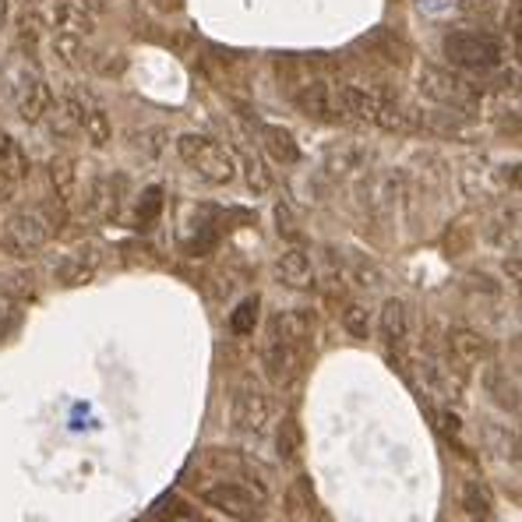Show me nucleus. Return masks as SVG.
<instances>
[{"label": "nucleus", "instance_id": "nucleus-1", "mask_svg": "<svg viewBox=\"0 0 522 522\" xmlns=\"http://www.w3.org/2000/svg\"><path fill=\"white\" fill-rule=\"evenodd\" d=\"M0 85H4V96L11 99L14 113L25 120V124H39L53 92L46 85V78L35 71V64L28 60V53H11L0 67Z\"/></svg>", "mask_w": 522, "mask_h": 522}, {"label": "nucleus", "instance_id": "nucleus-2", "mask_svg": "<svg viewBox=\"0 0 522 522\" xmlns=\"http://www.w3.org/2000/svg\"><path fill=\"white\" fill-rule=\"evenodd\" d=\"M177 156H180L202 180H209V184H216V188H226V184H234V177H237V159H234V152H230L223 142L209 138V134H198V131L180 134V138H177Z\"/></svg>", "mask_w": 522, "mask_h": 522}, {"label": "nucleus", "instance_id": "nucleus-3", "mask_svg": "<svg viewBox=\"0 0 522 522\" xmlns=\"http://www.w3.org/2000/svg\"><path fill=\"white\" fill-rule=\"evenodd\" d=\"M441 53L452 67L463 71H491L505 60V42L491 32H477V28H456L441 39Z\"/></svg>", "mask_w": 522, "mask_h": 522}, {"label": "nucleus", "instance_id": "nucleus-4", "mask_svg": "<svg viewBox=\"0 0 522 522\" xmlns=\"http://www.w3.org/2000/svg\"><path fill=\"white\" fill-rule=\"evenodd\" d=\"M50 237H53V219H46L42 209H21L0 230V244L14 258H28V255L42 251L50 244Z\"/></svg>", "mask_w": 522, "mask_h": 522}, {"label": "nucleus", "instance_id": "nucleus-5", "mask_svg": "<svg viewBox=\"0 0 522 522\" xmlns=\"http://www.w3.org/2000/svg\"><path fill=\"white\" fill-rule=\"evenodd\" d=\"M202 498L212 509H219L230 519H241V522H261L265 519V505H268V495H261V491L241 484V480H226V477L205 484L202 487Z\"/></svg>", "mask_w": 522, "mask_h": 522}, {"label": "nucleus", "instance_id": "nucleus-6", "mask_svg": "<svg viewBox=\"0 0 522 522\" xmlns=\"http://www.w3.org/2000/svg\"><path fill=\"white\" fill-rule=\"evenodd\" d=\"M381 96L360 88V85H346V81H332V113L335 120H371L378 117Z\"/></svg>", "mask_w": 522, "mask_h": 522}, {"label": "nucleus", "instance_id": "nucleus-7", "mask_svg": "<svg viewBox=\"0 0 522 522\" xmlns=\"http://www.w3.org/2000/svg\"><path fill=\"white\" fill-rule=\"evenodd\" d=\"M420 92L431 96L434 103L456 106V110H463V106L473 103V88H470L463 78H456V74L441 71V67H431V64L420 67Z\"/></svg>", "mask_w": 522, "mask_h": 522}, {"label": "nucleus", "instance_id": "nucleus-8", "mask_svg": "<svg viewBox=\"0 0 522 522\" xmlns=\"http://www.w3.org/2000/svg\"><path fill=\"white\" fill-rule=\"evenodd\" d=\"M303 349H307V346L282 342V339H268L265 349H261V364H265L268 378L279 381V385L293 381V378L300 374V367H303Z\"/></svg>", "mask_w": 522, "mask_h": 522}, {"label": "nucleus", "instance_id": "nucleus-9", "mask_svg": "<svg viewBox=\"0 0 522 522\" xmlns=\"http://www.w3.org/2000/svg\"><path fill=\"white\" fill-rule=\"evenodd\" d=\"M85 110H88V99H81V96L67 92V96H60V99H50V106H46V113H42V120L50 124V134H57V138H71V134H78V131H81Z\"/></svg>", "mask_w": 522, "mask_h": 522}, {"label": "nucleus", "instance_id": "nucleus-10", "mask_svg": "<svg viewBox=\"0 0 522 522\" xmlns=\"http://www.w3.org/2000/svg\"><path fill=\"white\" fill-rule=\"evenodd\" d=\"M265 424H268V395L255 385L241 388L234 395V427L248 431V434H258Z\"/></svg>", "mask_w": 522, "mask_h": 522}, {"label": "nucleus", "instance_id": "nucleus-11", "mask_svg": "<svg viewBox=\"0 0 522 522\" xmlns=\"http://www.w3.org/2000/svg\"><path fill=\"white\" fill-rule=\"evenodd\" d=\"M293 103H296V110H300L303 117H311V120H321V124H332V120H335V113H332V81H325V78H311V81L293 96Z\"/></svg>", "mask_w": 522, "mask_h": 522}, {"label": "nucleus", "instance_id": "nucleus-12", "mask_svg": "<svg viewBox=\"0 0 522 522\" xmlns=\"http://www.w3.org/2000/svg\"><path fill=\"white\" fill-rule=\"evenodd\" d=\"M378 332H381L385 346H403L406 342V335H410V307H406V300L392 296V300L381 303V311H378Z\"/></svg>", "mask_w": 522, "mask_h": 522}, {"label": "nucleus", "instance_id": "nucleus-13", "mask_svg": "<svg viewBox=\"0 0 522 522\" xmlns=\"http://www.w3.org/2000/svg\"><path fill=\"white\" fill-rule=\"evenodd\" d=\"M449 349L463 367H477V364H484L491 357V339L473 332V328H456L449 335Z\"/></svg>", "mask_w": 522, "mask_h": 522}, {"label": "nucleus", "instance_id": "nucleus-14", "mask_svg": "<svg viewBox=\"0 0 522 522\" xmlns=\"http://www.w3.org/2000/svg\"><path fill=\"white\" fill-rule=\"evenodd\" d=\"M99 268V251L96 248H78L57 265V282L60 286H85Z\"/></svg>", "mask_w": 522, "mask_h": 522}, {"label": "nucleus", "instance_id": "nucleus-15", "mask_svg": "<svg viewBox=\"0 0 522 522\" xmlns=\"http://www.w3.org/2000/svg\"><path fill=\"white\" fill-rule=\"evenodd\" d=\"M275 272H279V279H282L289 289H311V286H314V265H311V255L300 251V248L282 251V258L275 261Z\"/></svg>", "mask_w": 522, "mask_h": 522}, {"label": "nucleus", "instance_id": "nucleus-16", "mask_svg": "<svg viewBox=\"0 0 522 522\" xmlns=\"http://www.w3.org/2000/svg\"><path fill=\"white\" fill-rule=\"evenodd\" d=\"M28 177V156L21 149V142L11 131H0V180H25Z\"/></svg>", "mask_w": 522, "mask_h": 522}, {"label": "nucleus", "instance_id": "nucleus-17", "mask_svg": "<svg viewBox=\"0 0 522 522\" xmlns=\"http://www.w3.org/2000/svg\"><path fill=\"white\" fill-rule=\"evenodd\" d=\"M258 134H261L265 152H268L275 163L293 166V163L300 159V149H296V142H293V134H289L286 127H279V124H258Z\"/></svg>", "mask_w": 522, "mask_h": 522}, {"label": "nucleus", "instance_id": "nucleus-18", "mask_svg": "<svg viewBox=\"0 0 522 522\" xmlns=\"http://www.w3.org/2000/svg\"><path fill=\"white\" fill-rule=\"evenodd\" d=\"M81 131H85V138L92 142V149H103V145L113 138V124H110L106 110H103V106H96V103H88L85 120H81Z\"/></svg>", "mask_w": 522, "mask_h": 522}, {"label": "nucleus", "instance_id": "nucleus-19", "mask_svg": "<svg viewBox=\"0 0 522 522\" xmlns=\"http://www.w3.org/2000/svg\"><path fill=\"white\" fill-rule=\"evenodd\" d=\"M50 180H53V188H57V198H60V202H71V195H74V180H78L74 159H71V156H57V159H50Z\"/></svg>", "mask_w": 522, "mask_h": 522}, {"label": "nucleus", "instance_id": "nucleus-20", "mask_svg": "<svg viewBox=\"0 0 522 522\" xmlns=\"http://www.w3.org/2000/svg\"><path fill=\"white\" fill-rule=\"evenodd\" d=\"M342 328L353 335V339H367L371 335V314L364 303H346L342 307Z\"/></svg>", "mask_w": 522, "mask_h": 522}, {"label": "nucleus", "instance_id": "nucleus-21", "mask_svg": "<svg viewBox=\"0 0 522 522\" xmlns=\"http://www.w3.org/2000/svg\"><path fill=\"white\" fill-rule=\"evenodd\" d=\"M255 321H258V296H248L230 314V328H234V335H248V332H255Z\"/></svg>", "mask_w": 522, "mask_h": 522}, {"label": "nucleus", "instance_id": "nucleus-22", "mask_svg": "<svg viewBox=\"0 0 522 522\" xmlns=\"http://www.w3.org/2000/svg\"><path fill=\"white\" fill-rule=\"evenodd\" d=\"M279 456L286 459V463H293L296 456H300V427H296V420L293 417H286L282 420V427H279Z\"/></svg>", "mask_w": 522, "mask_h": 522}, {"label": "nucleus", "instance_id": "nucleus-23", "mask_svg": "<svg viewBox=\"0 0 522 522\" xmlns=\"http://www.w3.org/2000/svg\"><path fill=\"white\" fill-rule=\"evenodd\" d=\"M374 124H378L381 131H410V117H406L395 103H385V99H381V106H378Z\"/></svg>", "mask_w": 522, "mask_h": 522}, {"label": "nucleus", "instance_id": "nucleus-24", "mask_svg": "<svg viewBox=\"0 0 522 522\" xmlns=\"http://www.w3.org/2000/svg\"><path fill=\"white\" fill-rule=\"evenodd\" d=\"M53 53L64 60V64H78L81 57V35H71V32H53Z\"/></svg>", "mask_w": 522, "mask_h": 522}, {"label": "nucleus", "instance_id": "nucleus-25", "mask_svg": "<svg viewBox=\"0 0 522 522\" xmlns=\"http://www.w3.org/2000/svg\"><path fill=\"white\" fill-rule=\"evenodd\" d=\"M463 502H466V509H470L473 516H480V512H484V519L491 516V498H487V487H484V484H466Z\"/></svg>", "mask_w": 522, "mask_h": 522}, {"label": "nucleus", "instance_id": "nucleus-26", "mask_svg": "<svg viewBox=\"0 0 522 522\" xmlns=\"http://www.w3.org/2000/svg\"><path fill=\"white\" fill-rule=\"evenodd\" d=\"M159 209H163V188H149L145 198H142V205H138V219L142 223H152L159 216Z\"/></svg>", "mask_w": 522, "mask_h": 522}, {"label": "nucleus", "instance_id": "nucleus-27", "mask_svg": "<svg viewBox=\"0 0 522 522\" xmlns=\"http://www.w3.org/2000/svg\"><path fill=\"white\" fill-rule=\"evenodd\" d=\"M248 188L255 191V195H265L268 188H272V177L265 173V166H261V159H248Z\"/></svg>", "mask_w": 522, "mask_h": 522}, {"label": "nucleus", "instance_id": "nucleus-28", "mask_svg": "<svg viewBox=\"0 0 522 522\" xmlns=\"http://www.w3.org/2000/svg\"><path fill=\"white\" fill-rule=\"evenodd\" d=\"M71 4H78V7H81V11H88L92 18L106 11V0H71Z\"/></svg>", "mask_w": 522, "mask_h": 522}, {"label": "nucleus", "instance_id": "nucleus-29", "mask_svg": "<svg viewBox=\"0 0 522 522\" xmlns=\"http://www.w3.org/2000/svg\"><path fill=\"white\" fill-rule=\"evenodd\" d=\"M180 4H184V0H156L159 11H180Z\"/></svg>", "mask_w": 522, "mask_h": 522}, {"label": "nucleus", "instance_id": "nucleus-30", "mask_svg": "<svg viewBox=\"0 0 522 522\" xmlns=\"http://www.w3.org/2000/svg\"><path fill=\"white\" fill-rule=\"evenodd\" d=\"M180 522H205V519H195V516H188V512H184V516H180Z\"/></svg>", "mask_w": 522, "mask_h": 522}, {"label": "nucleus", "instance_id": "nucleus-31", "mask_svg": "<svg viewBox=\"0 0 522 522\" xmlns=\"http://www.w3.org/2000/svg\"><path fill=\"white\" fill-rule=\"evenodd\" d=\"M4 11H7V0H0V21H4Z\"/></svg>", "mask_w": 522, "mask_h": 522}]
</instances>
